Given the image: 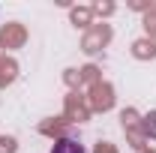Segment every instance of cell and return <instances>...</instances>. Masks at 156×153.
Listing matches in <instances>:
<instances>
[{
	"mask_svg": "<svg viewBox=\"0 0 156 153\" xmlns=\"http://www.w3.org/2000/svg\"><path fill=\"white\" fill-rule=\"evenodd\" d=\"M51 153H87V150H84L78 141H72V138H60V141H54Z\"/></svg>",
	"mask_w": 156,
	"mask_h": 153,
	"instance_id": "cell-1",
	"label": "cell"
}]
</instances>
